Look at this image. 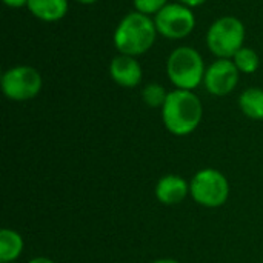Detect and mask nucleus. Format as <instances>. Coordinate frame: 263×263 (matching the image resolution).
<instances>
[{"instance_id": "9", "label": "nucleus", "mask_w": 263, "mask_h": 263, "mask_svg": "<svg viewBox=\"0 0 263 263\" xmlns=\"http://www.w3.org/2000/svg\"><path fill=\"white\" fill-rule=\"evenodd\" d=\"M109 77L122 88H136L143 80V69L137 57L117 54L109 62Z\"/></svg>"}, {"instance_id": "7", "label": "nucleus", "mask_w": 263, "mask_h": 263, "mask_svg": "<svg viewBox=\"0 0 263 263\" xmlns=\"http://www.w3.org/2000/svg\"><path fill=\"white\" fill-rule=\"evenodd\" d=\"M153 18L159 35L168 40L186 39L194 31L197 23L193 8L180 2H170Z\"/></svg>"}, {"instance_id": "14", "label": "nucleus", "mask_w": 263, "mask_h": 263, "mask_svg": "<svg viewBox=\"0 0 263 263\" xmlns=\"http://www.w3.org/2000/svg\"><path fill=\"white\" fill-rule=\"evenodd\" d=\"M233 62L240 71V74H254L260 66L259 52L250 46H243L242 49H239L237 54L233 57Z\"/></svg>"}, {"instance_id": "19", "label": "nucleus", "mask_w": 263, "mask_h": 263, "mask_svg": "<svg viewBox=\"0 0 263 263\" xmlns=\"http://www.w3.org/2000/svg\"><path fill=\"white\" fill-rule=\"evenodd\" d=\"M28 263H55L54 260H51V259H48V257H34V259H31Z\"/></svg>"}, {"instance_id": "8", "label": "nucleus", "mask_w": 263, "mask_h": 263, "mask_svg": "<svg viewBox=\"0 0 263 263\" xmlns=\"http://www.w3.org/2000/svg\"><path fill=\"white\" fill-rule=\"evenodd\" d=\"M240 71L234 65L233 59H216L206 66L203 86L214 97H225L231 94L239 85Z\"/></svg>"}, {"instance_id": "16", "label": "nucleus", "mask_w": 263, "mask_h": 263, "mask_svg": "<svg viewBox=\"0 0 263 263\" xmlns=\"http://www.w3.org/2000/svg\"><path fill=\"white\" fill-rule=\"evenodd\" d=\"M168 3H170V0H133L134 11H139L149 17H154Z\"/></svg>"}, {"instance_id": "20", "label": "nucleus", "mask_w": 263, "mask_h": 263, "mask_svg": "<svg viewBox=\"0 0 263 263\" xmlns=\"http://www.w3.org/2000/svg\"><path fill=\"white\" fill-rule=\"evenodd\" d=\"M76 2L80 3V5H86V6H88V5H94V3L99 2V0H76Z\"/></svg>"}, {"instance_id": "6", "label": "nucleus", "mask_w": 263, "mask_h": 263, "mask_svg": "<svg viewBox=\"0 0 263 263\" xmlns=\"http://www.w3.org/2000/svg\"><path fill=\"white\" fill-rule=\"evenodd\" d=\"M2 91L12 102H28L35 99L43 88L40 71L29 65H15L2 74Z\"/></svg>"}, {"instance_id": "11", "label": "nucleus", "mask_w": 263, "mask_h": 263, "mask_svg": "<svg viewBox=\"0 0 263 263\" xmlns=\"http://www.w3.org/2000/svg\"><path fill=\"white\" fill-rule=\"evenodd\" d=\"M28 11L32 17L45 23H54L69 11V0H28Z\"/></svg>"}, {"instance_id": "5", "label": "nucleus", "mask_w": 263, "mask_h": 263, "mask_svg": "<svg viewBox=\"0 0 263 263\" xmlns=\"http://www.w3.org/2000/svg\"><path fill=\"white\" fill-rule=\"evenodd\" d=\"M190 196L205 208H219L230 197V182L219 170H200L190 182Z\"/></svg>"}, {"instance_id": "2", "label": "nucleus", "mask_w": 263, "mask_h": 263, "mask_svg": "<svg viewBox=\"0 0 263 263\" xmlns=\"http://www.w3.org/2000/svg\"><path fill=\"white\" fill-rule=\"evenodd\" d=\"M162 120L165 128L177 137L193 134L203 117V105L194 91L173 89L168 92L162 106Z\"/></svg>"}, {"instance_id": "12", "label": "nucleus", "mask_w": 263, "mask_h": 263, "mask_svg": "<svg viewBox=\"0 0 263 263\" xmlns=\"http://www.w3.org/2000/svg\"><path fill=\"white\" fill-rule=\"evenodd\" d=\"M25 242L22 236L9 228L0 231V262L11 263L17 260L23 253Z\"/></svg>"}, {"instance_id": "15", "label": "nucleus", "mask_w": 263, "mask_h": 263, "mask_svg": "<svg viewBox=\"0 0 263 263\" xmlns=\"http://www.w3.org/2000/svg\"><path fill=\"white\" fill-rule=\"evenodd\" d=\"M168 91L157 82H149L142 89V100L149 108H160L165 105Z\"/></svg>"}, {"instance_id": "3", "label": "nucleus", "mask_w": 263, "mask_h": 263, "mask_svg": "<svg viewBox=\"0 0 263 263\" xmlns=\"http://www.w3.org/2000/svg\"><path fill=\"white\" fill-rule=\"evenodd\" d=\"M165 68L168 80L176 89L194 91L203 85L206 65L202 54L193 46L183 45L174 48L166 59Z\"/></svg>"}, {"instance_id": "21", "label": "nucleus", "mask_w": 263, "mask_h": 263, "mask_svg": "<svg viewBox=\"0 0 263 263\" xmlns=\"http://www.w3.org/2000/svg\"><path fill=\"white\" fill-rule=\"evenodd\" d=\"M153 263H180V262H177V260H174V259H159V260H154Z\"/></svg>"}, {"instance_id": "4", "label": "nucleus", "mask_w": 263, "mask_h": 263, "mask_svg": "<svg viewBox=\"0 0 263 263\" xmlns=\"http://www.w3.org/2000/svg\"><path fill=\"white\" fill-rule=\"evenodd\" d=\"M245 25L234 15L216 18L206 31V46L217 59H233L245 46Z\"/></svg>"}, {"instance_id": "13", "label": "nucleus", "mask_w": 263, "mask_h": 263, "mask_svg": "<svg viewBox=\"0 0 263 263\" xmlns=\"http://www.w3.org/2000/svg\"><path fill=\"white\" fill-rule=\"evenodd\" d=\"M239 108L251 120H263V89L247 88L239 96Z\"/></svg>"}, {"instance_id": "1", "label": "nucleus", "mask_w": 263, "mask_h": 263, "mask_svg": "<svg viewBox=\"0 0 263 263\" xmlns=\"http://www.w3.org/2000/svg\"><path fill=\"white\" fill-rule=\"evenodd\" d=\"M157 35L159 32L153 17L139 11H131L117 23L112 43L119 54L140 57L154 46Z\"/></svg>"}, {"instance_id": "10", "label": "nucleus", "mask_w": 263, "mask_h": 263, "mask_svg": "<svg viewBox=\"0 0 263 263\" xmlns=\"http://www.w3.org/2000/svg\"><path fill=\"white\" fill-rule=\"evenodd\" d=\"M154 194L163 205H179L190 194V183L179 174H166L156 183Z\"/></svg>"}, {"instance_id": "17", "label": "nucleus", "mask_w": 263, "mask_h": 263, "mask_svg": "<svg viewBox=\"0 0 263 263\" xmlns=\"http://www.w3.org/2000/svg\"><path fill=\"white\" fill-rule=\"evenodd\" d=\"M8 8H12V9H18V8H23V6H28V0H2Z\"/></svg>"}, {"instance_id": "18", "label": "nucleus", "mask_w": 263, "mask_h": 263, "mask_svg": "<svg viewBox=\"0 0 263 263\" xmlns=\"http://www.w3.org/2000/svg\"><path fill=\"white\" fill-rule=\"evenodd\" d=\"M176 2H180V3H183V5H186V6L194 9V8H199V6L205 5L208 0H176Z\"/></svg>"}]
</instances>
